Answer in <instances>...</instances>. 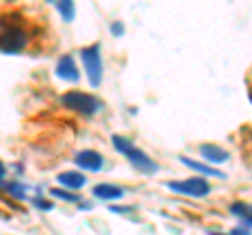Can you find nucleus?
Wrapping results in <instances>:
<instances>
[{"label":"nucleus","instance_id":"obj_9","mask_svg":"<svg viewBox=\"0 0 252 235\" xmlns=\"http://www.w3.org/2000/svg\"><path fill=\"white\" fill-rule=\"evenodd\" d=\"M200 153H202V158L206 162H210V164H225L227 160H229V153H227L223 147L210 145V143L200 145Z\"/></svg>","mask_w":252,"mask_h":235},{"label":"nucleus","instance_id":"obj_11","mask_svg":"<svg viewBox=\"0 0 252 235\" xmlns=\"http://www.w3.org/2000/svg\"><path fill=\"white\" fill-rule=\"evenodd\" d=\"M181 164H185L187 168H191V170H198V172H202V175H206V176H215V178H225V172H220V170H215L212 166H206V164H200V162H195V160H189V158H181Z\"/></svg>","mask_w":252,"mask_h":235},{"label":"nucleus","instance_id":"obj_13","mask_svg":"<svg viewBox=\"0 0 252 235\" xmlns=\"http://www.w3.org/2000/svg\"><path fill=\"white\" fill-rule=\"evenodd\" d=\"M57 11L63 15V19H65V21H72V19H74V13H76L74 2H69V0H63V2H57Z\"/></svg>","mask_w":252,"mask_h":235},{"label":"nucleus","instance_id":"obj_20","mask_svg":"<svg viewBox=\"0 0 252 235\" xmlns=\"http://www.w3.org/2000/svg\"><path fill=\"white\" fill-rule=\"evenodd\" d=\"M208 235H225V233H217V231H206Z\"/></svg>","mask_w":252,"mask_h":235},{"label":"nucleus","instance_id":"obj_16","mask_svg":"<svg viewBox=\"0 0 252 235\" xmlns=\"http://www.w3.org/2000/svg\"><path fill=\"white\" fill-rule=\"evenodd\" d=\"M112 34H114V36H122V34H124V26H122L120 21L112 23Z\"/></svg>","mask_w":252,"mask_h":235},{"label":"nucleus","instance_id":"obj_5","mask_svg":"<svg viewBox=\"0 0 252 235\" xmlns=\"http://www.w3.org/2000/svg\"><path fill=\"white\" fill-rule=\"evenodd\" d=\"M166 187L170 191L189 195V198H206L212 189L206 178H200V176H191V178H185V181H168Z\"/></svg>","mask_w":252,"mask_h":235},{"label":"nucleus","instance_id":"obj_8","mask_svg":"<svg viewBox=\"0 0 252 235\" xmlns=\"http://www.w3.org/2000/svg\"><path fill=\"white\" fill-rule=\"evenodd\" d=\"M57 183H59V185H63L65 189L78 191V189H82V187L86 185V176L82 175V172L67 170V172H61V175L57 176Z\"/></svg>","mask_w":252,"mask_h":235},{"label":"nucleus","instance_id":"obj_10","mask_svg":"<svg viewBox=\"0 0 252 235\" xmlns=\"http://www.w3.org/2000/svg\"><path fill=\"white\" fill-rule=\"evenodd\" d=\"M93 195H94V198H99V200L112 202V200H120V198H124V189H122V187H118V185L101 183V185H97V187L93 189Z\"/></svg>","mask_w":252,"mask_h":235},{"label":"nucleus","instance_id":"obj_21","mask_svg":"<svg viewBox=\"0 0 252 235\" xmlns=\"http://www.w3.org/2000/svg\"><path fill=\"white\" fill-rule=\"evenodd\" d=\"M250 101H252V92H250Z\"/></svg>","mask_w":252,"mask_h":235},{"label":"nucleus","instance_id":"obj_3","mask_svg":"<svg viewBox=\"0 0 252 235\" xmlns=\"http://www.w3.org/2000/svg\"><path fill=\"white\" fill-rule=\"evenodd\" d=\"M30 36L19 23H4L0 29V51L9 53V55H17L28 46Z\"/></svg>","mask_w":252,"mask_h":235},{"label":"nucleus","instance_id":"obj_15","mask_svg":"<svg viewBox=\"0 0 252 235\" xmlns=\"http://www.w3.org/2000/svg\"><path fill=\"white\" fill-rule=\"evenodd\" d=\"M51 193L55 195V198L65 200V202H78V200H80L76 193H67V191H63V189H51Z\"/></svg>","mask_w":252,"mask_h":235},{"label":"nucleus","instance_id":"obj_2","mask_svg":"<svg viewBox=\"0 0 252 235\" xmlns=\"http://www.w3.org/2000/svg\"><path fill=\"white\" fill-rule=\"evenodd\" d=\"M61 103L63 107L72 109L76 114H82V116H94L103 107L101 99L89 95V92H80V90H69L65 95H61Z\"/></svg>","mask_w":252,"mask_h":235},{"label":"nucleus","instance_id":"obj_6","mask_svg":"<svg viewBox=\"0 0 252 235\" xmlns=\"http://www.w3.org/2000/svg\"><path fill=\"white\" fill-rule=\"evenodd\" d=\"M76 166L82 168V170H91V172H99L103 168V155L94 149H84L80 153H76Z\"/></svg>","mask_w":252,"mask_h":235},{"label":"nucleus","instance_id":"obj_19","mask_svg":"<svg viewBox=\"0 0 252 235\" xmlns=\"http://www.w3.org/2000/svg\"><path fill=\"white\" fill-rule=\"evenodd\" d=\"M4 175H6V168H4V164L0 162V178H4Z\"/></svg>","mask_w":252,"mask_h":235},{"label":"nucleus","instance_id":"obj_4","mask_svg":"<svg viewBox=\"0 0 252 235\" xmlns=\"http://www.w3.org/2000/svg\"><path fill=\"white\" fill-rule=\"evenodd\" d=\"M101 46L99 44H93V46H86V49L80 51V57H82V63L86 69V76H89V82L93 88H97L103 80V61H101Z\"/></svg>","mask_w":252,"mask_h":235},{"label":"nucleus","instance_id":"obj_1","mask_svg":"<svg viewBox=\"0 0 252 235\" xmlns=\"http://www.w3.org/2000/svg\"><path fill=\"white\" fill-rule=\"evenodd\" d=\"M114 147H116V149L120 151L124 158L128 160L139 172H143V175H156V172L160 170V168H158V164H156L152 158H149L147 153L141 151L139 147L132 145L128 139H124V137H118V135H116V137H114Z\"/></svg>","mask_w":252,"mask_h":235},{"label":"nucleus","instance_id":"obj_7","mask_svg":"<svg viewBox=\"0 0 252 235\" xmlns=\"http://www.w3.org/2000/svg\"><path fill=\"white\" fill-rule=\"evenodd\" d=\"M57 76L61 78V80H65V82H78L80 80V72H78V67H76V61L72 55H63V57L57 61Z\"/></svg>","mask_w":252,"mask_h":235},{"label":"nucleus","instance_id":"obj_18","mask_svg":"<svg viewBox=\"0 0 252 235\" xmlns=\"http://www.w3.org/2000/svg\"><path fill=\"white\" fill-rule=\"evenodd\" d=\"M231 235H250V231H248V229H242V227H238V229H233V231H231Z\"/></svg>","mask_w":252,"mask_h":235},{"label":"nucleus","instance_id":"obj_12","mask_svg":"<svg viewBox=\"0 0 252 235\" xmlns=\"http://www.w3.org/2000/svg\"><path fill=\"white\" fill-rule=\"evenodd\" d=\"M231 212L235 216H240L244 223H246L248 227H252V206L250 204H244V202H235L231 206Z\"/></svg>","mask_w":252,"mask_h":235},{"label":"nucleus","instance_id":"obj_17","mask_svg":"<svg viewBox=\"0 0 252 235\" xmlns=\"http://www.w3.org/2000/svg\"><path fill=\"white\" fill-rule=\"evenodd\" d=\"M34 204H36L38 208H44V210H51V208H53V204L46 202V200H34Z\"/></svg>","mask_w":252,"mask_h":235},{"label":"nucleus","instance_id":"obj_14","mask_svg":"<svg viewBox=\"0 0 252 235\" xmlns=\"http://www.w3.org/2000/svg\"><path fill=\"white\" fill-rule=\"evenodd\" d=\"M2 189L6 193H13L15 198H19V200L26 198V189H21V185H17V183H6V185H2Z\"/></svg>","mask_w":252,"mask_h":235}]
</instances>
